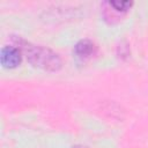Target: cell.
I'll return each instance as SVG.
<instances>
[{
    "instance_id": "obj_3",
    "label": "cell",
    "mask_w": 148,
    "mask_h": 148,
    "mask_svg": "<svg viewBox=\"0 0 148 148\" xmlns=\"http://www.w3.org/2000/svg\"><path fill=\"white\" fill-rule=\"evenodd\" d=\"M94 50H95V46L90 40H81L75 46V52L81 58L91 56V53H94Z\"/></svg>"
},
{
    "instance_id": "obj_2",
    "label": "cell",
    "mask_w": 148,
    "mask_h": 148,
    "mask_svg": "<svg viewBox=\"0 0 148 148\" xmlns=\"http://www.w3.org/2000/svg\"><path fill=\"white\" fill-rule=\"evenodd\" d=\"M0 61L3 67L13 68L21 62V52L14 46H5L0 53Z\"/></svg>"
},
{
    "instance_id": "obj_4",
    "label": "cell",
    "mask_w": 148,
    "mask_h": 148,
    "mask_svg": "<svg viewBox=\"0 0 148 148\" xmlns=\"http://www.w3.org/2000/svg\"><path fill=\"white\" fill-rule=\"evenodd\" d=\"M111 6H113L114 7V9L116 10H125L128 6H131V2H128V1H121V2H111Z\"/></svg>"
},
{
    "instance_id": "obj_1",
    "label": "cell",
    "mask_w": 148,
    "mask_h": 148,
    "mask_svg": "<svg viewBox=\"0 0 148 148\" xmlns=\"http://www.w3.org/2000/svg\"><path fill=\"white\" fill-rule=\"evenodd\" d=\"M31 57V61L38 66H42L47 69H57L60 65L59 57L50 50H45L42 47H34L32 51L29 52Z\"/></svg>"
}]
</instances>
